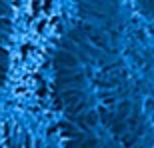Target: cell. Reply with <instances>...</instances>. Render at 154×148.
<instances>
[]
</instances>
